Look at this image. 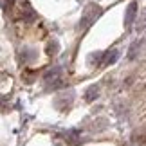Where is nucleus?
<instances>
[{"label":"nucleus","mask_w":146,"mask_h":146,"mask_svg":"<svg viewBox=\"0 0 146 146\" xmlns=\"http://www.w3.org/2000/svg\"><path fill=\"white\" fill-rule=\"evenodd\" d=\"M103 15V7H101L99 4L96 2H90V4H87V7L83 9V15H81V18H80V31H87V29H90L92 24H96V20L99 18V16Z\"/></svg>","instance_id":"f257e3e1"},{"label":"nucleus","mask_w":146,"mask_h":146,"mask_svg":"<svg viewBox=\"0 0 146 146\" xmlns=\"http://www.w3.org/2000/svg\"><path fill=\"white\" fill-rule=\"evenodd\" d=\"M43 81H45L47 85H52V88L60 87V85H61V69H60V67L50 69L47 74L43 76Z\"/></svg>","instance_id":"f03ea898"},{"label":"nucleus","mask_w":146,"mask_h":146,"mask_svg":"<svg viewBox=\"0 0 146 146\" xmlns=\"http://www.w3.org/2000/svg\"><path fill=\"white\" fill-rule=\"evenodd\" d=\"M135 16H137V2L132 0L126 7V13H125V29H130L132 24L135 22Z\"/></svg>","instance_id":"7ed1b4c3"},{"label":"nucleus","mask_w":146,"mask_h":146,"mask_svg":"<svg viewBox=\"0 0 146 146\" xmlns=\"http://www.w3.org/2000/svg\"><path fill=\"white\" fill-rule=\"evenodd\" d=\"M101 61H99V65H103V67H108V65H112L114 61L119 58V50H108V52H101Z\"/></svg>","instance_id":"20e7f679"},{"label":"nucleus","mask_w":146,"mask_h":146,"mask_svg":"<svg viewBox=\"0 0 146 146\" xmlns=\"http://www.w3.org/2000/svg\"><path fill=\"white\" fill-rule=\"evenodd\" d=\"M98 96H99V88H98L96 85H90V87H88L87 90H85V101H88V103L96 101Z\"/></svg>","instance_id":"39448f33"},{"label":"nucleus","mask_w":146,"mask_h":146,"mask_svg":"<svg viewBox=\"0 0 146 146\" xmlns=\"http://www.w3.org/2000/svg\"><path fill=\"white\" fill-rule=\"evenodd\" d=\"M135 29H137V33H139V31H144V29H146V9H143V11H141V15L137 16V22H135Z\"/></svg>","instance_id":"423d86ee"},{"label":"nucleus","mask_w":146,"mask_h":146,"mask_svg":"<svg viewBox=\"0 0 146 146\" xmlns=\"http://www.w3.org/2000/svg\"><path fill=\"white\" fill-rule=\"evenodd\" d=\"M58 49H60V43L56 42V40H50L47 43V47H45V52L49 56H54V54H58Z\"/></svg>","instance_id":"0eeeda50"},{"label":"nucleus","mask_w":146,"mask_h":146,"mask_svg":"<svg viewBox=\"0 0 146 146\" xmlns=\"http://www.w3.org/2000/svg\"><path fill=\"white\" fill-rule=\"evenodd\" d=\"M33 58H35V50H31V49L22 50V54H20V61H22V63H27V61H31Z\"/></svg>","instance_id":"6e6552de"},{"label":"nucleus","mask_w":146,"mask_h":146,"mask_svg":"<svg viewBox=\"0 0 146 146\" xmlns=\"http://www.w3.org/2000/svg\"><path fill=\"white\" fill-rule=\"evenodd\" d=\"M15 5V0H2V9L4 11H11Z\"/></svg>","instance_id":"1a4fd4ad"},{"label":"nucleus","mask_w":146,"mask_h":146,"mask_svg":"<svg viewBox=\"0 0 146 146\" xmlns=\"http://www.w3.org/2000/svg\"><path fill=\"white\" fill-rule=\"evenodd\" d=\"M137 47H139V42L132 43V47H130V54H128V58H130V60H133V58L137 56Z\"/></svg>","instance_id":"9d476101"},{"label":"nucleus","mask_w":146,"mask_h":146,"mask_svg":"<svg viewBox=\"0 0 146 146\" xmlns=\"http://www.w3.org/2000/svg\"><path fill=\"white\" fill-rule=\"evenodd\" d=\"M139 146H146V137H141V141H139Z\"/></svg>","instance_id":"9b49d317"},{"label":"nucleus","mask_w":146,"mask_h":146,"mask_svg":"<svg viewBox=\"0 0 146 146\" xmlns=\"http://www.w3.org/2000/svg\"><path fill=\"white\" fill-rule=\"evenodd\" d=\"M78 2H83V0H78Z\"/></svg>","instance_id":"f8f14e48"}]
</instances>
